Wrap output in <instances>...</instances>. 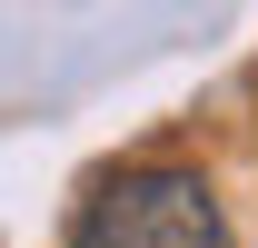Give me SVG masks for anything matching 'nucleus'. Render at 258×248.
Listing matches in <instances>:
<instances>
[{
    "label": "nucleus",
    "mask_w": 258,
    "mask_h": 248,
    "mask_svg": "<svg viewBox=\"0 0 258 248\" xmlns=\"http://www.w3.org/2000/svg\"><path fill=\"white\" fill-rule=\"evenodd\" d=\"M60 248H228V218L199 169H119L90 189Z\"/></svg>",
    "instance_id": "f257e3e1"
}]
</instances>
